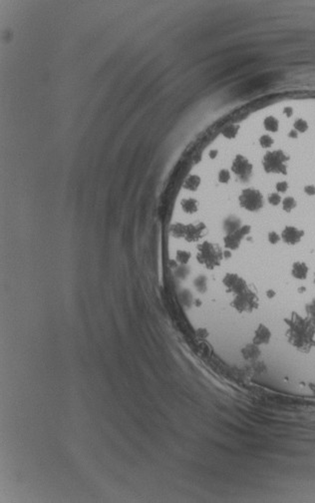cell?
Listing matches in <instances>:
<instances>
[{"label": "cell", "mask_w": 315, "mask_h": 503, "mask_svg": "<svg viewBox=\"0 0 315 503\" xmlns=\"http://www.w3.org/2000/svg\"><path fill=\"white\" fill-rule=\"evenodd\" d=\"M286 324L285 336L288 343L302 353H309L315 347V321L292 311L284 318Z\"/></svg>", "instance_id": "6da1fadb"}, {"label": "cell", "mask_w": 315, "mask_h": 503, "mask_svg": "<svg viewBox=\"0 0 315 503\" xmlns=\"http://www.w3.org/2000/svg\"><path fill=\"white\" fill-rule=\"evenodd\" d=\"M195 259L206 269L212 270L220 266L223 261L222 248L217 243L211 241L197 242Z\"/></svg>", "instance_id": "7a4b0ae2"}, {"label": "cell", "mask_w": 315, "mask_h": 503, "mask_svg": "<svg viewBox=\"0 0 315 503\" xmlns=\"http://www.w3.org/2000/svg\"><path fill=\"white\" fill-rule=\"evenodd\" d=\"M289 157L281 150L269 151L262 159V166L268 174H283L287 172V161Z\"/></svg>", "instance_id": "3957f363"}, {"label": "cell", "mask_w": 315, "mask_h": 503, "mask_svg": "<svg viewBox=\"0 0 315 503\" xmlns=\"http://www.w3.org/2000/svg\"><path fill=\"white\" fill-rule=\"evenodd\" d=\"M230 305L239 313H250L258 308L259 297L254 290L248 287L242 292L235 294L230 302Z\"/></svg>", "instance_id": "277c9868"}, {"label": "cell", "mask_w": 315, "mask_h": 503, "mask_svg": "<svg viewBox=\"0 0 315 503\" xmlns=\"http://www.w3.org/2000/svg\"><path fill=\"white\" fill-rule=\"evenodd\" d=\"M238 202L241 208L252 213L258 212L264 205V200L261 192L254 188L243 189L239 194Z\"/></svg>", "instance_id": "5b68a950"}, {"label": "cell", "mask_w": 315, "mask_h": 503, "mask_svg": "<svg viewBox=\"0 0 315 503\" xmlns=\"http://www.w3.org/2000/svg\"><path fill=\"white\" fill-rule=\"evenodd\" d=\"M250 231H251L250 226L241 225L238 229L225 234V236L222 239L225 250H228L230 252L236 251L240 247L243 239L250 234Z\"/></svg>", "instance_id": "8992f818"}, {"label": "cell", "mask_w": 315, "mask_h": 503, "mask_svg": "<svg viewBox=\"0 0 315 503\" xmlns=\"http://www.w3.org/2000/svg\"><path fill=\"white\" fill-rule=\"evenodd\" d=\"M253 166L243 155H236L231 164L232 173L241 181L247 182L252 175Z\"/></svg>", "instance_id": "52a82bcc"}, {"label": "cell", "mask_w": 315, "mask_h": 503, "mask_svg": "<svg viewBox=\"0 0 315 503\" xmlns=\"http://www.w3.org/2000/svg\"><path fill=\"white\" fill-rule=\"evenodd\" d=\"M222 283L226 288V292L238 294L248 288L246 280L235 272H226L222 278Z\"/></svg>", "instance_id": "ba28073f"}, {"label": "cell", "mask_w": 315, "mask_h": 503, "mask_svg": "<svg viewBox=\"0 0 315 503\" xmlns=\"http://www.w3.org/2000/svg\"><path fill=\"white\" fill-rule=\"evenodd\" d=\"M281 240L289 246H295L299 244L304 237V231L294 227V226H287L284 228V230L281 233Z\"/></svg>", "instance_id": "9c48e42d"}, {"label": "cell", "mask_w": 315, "mask_h": 503, "mask_svg": "<svg viewBox=\"0 0 315 503\" xmlns=\"http://www.w3.org/2000/svg\"><path fill=\"white\" fill-rule=\"evenodd\" d=\"M271 336H272V333H271L270 329L264 323H259L258 326L256 327V329L254 330L252 342L258 346L263 345V344L265 345L270 342Z\"/></svg>", "instance_id": "30bf717a"}, {"label": "cell", "mask_w": 315, "mask_h": 503, "mask_svg": "<svg viewBox=\"0 0 315 503\" xmlns=\"http://www.w3.org/2000/svg\"><path fill=\"white\" fill-rule=\"evenodd\" d=\"M240 353L243 357V359L247 360V361H255V360H258L259 356L261 355V350L259 348L258 345L254 344L253 342L251 343H247L245 344L241 349H240Z\"/></svg>", "instance_id": "8fae6325"}, {"label": "cell", "mask_w": 315, "mask_h": 503, "mask_svg": "<svg viewBox=\"0 0 315 503\" xmlns=\"http://www.w3.org/2000/svg\"><path fill=\"white\" fill-rule=\"evenodd\" d=\"M308 271H309V267L306 264V262L301 261V260H297V261L293 262L292 267H291V274L294 278L299 279V280L306 279L307 275H308Z\"/></svg>", "instance_id": "7c38bea8"}, {"label": "cell", "mask_w": 315, "mask_h": 503, "mask_svg": "<svg viewBox=\"0 0 315 503\" xmlns=\"http://www.w3.org/2000/svg\"><path fill=\"white\" fill-rule=\"evenodd\" d=\"M282 207H283V210L287 213L291 212L295 207H296V201L294 198L292 197H286L283 201H282Z\"/></svg>", "instance_id": "4fadbf2b"}, {"label": "cell", "mask_w": 315, "mask_h": 503, "mask_svg": "<svg viewBox=\"0 0 315 503\" xmlns=\"http://www.w3.org/2000/svg\"><path fill=\"white\" fill-rule=\"evenodd\" d=\"M305 311L306 315L315 321V298L311 299L308 303H306Z\"/></svg>", "instance_id": "5bb4252c"}, {"label": "cell", "mask_w": 315, "mask_h": 503, "mask_svg": "<svg viewBox=\"0 0 315 503\" xmlns=\"http://www.w3.org/2000/svg\"><path fill=\"white\" fill-rule=\"evenodd\" d=\"M252 370L257 373V374H260V373H263V372H266L267 370V367L266 365L264 364L263 361H259V360H255L252 362Z\"/></svg>", "instance_id": "9a60e30c"}, {"label": "cell", "mask_w": 315, "mask_h": 503, "mask_svg": "<svg viewBox=\"0 0 315 503\" xmlns=\"http://www.w3.org/2000/svg\"><path fill=\"white\" fill-rule=\"evenodd\" d=\"M268 242L271 244V245H276L280 242L281 240V236L278 235L276 232L272 231V232H269L268 233Z\"/></svg>", "instance_id": "2e32d148"}, {"label": "cell", "mask_w": 315, "mask_h": 503, "mask_svg": "<svg viewBox=\"0 0 315 503\" xmlns=\"http://www.w3.org/2000/svg\"><path fill=\"white\" fill-rule=\"evenodd\" d=\"M268 202L272 206H277L281 202V197L277 193H272L268 196Z\"/></svg>", "instance_id": "e0dca14e"}, {"label": "cell", "mask_w": 315, "mask_h": 503, "mask_svg": "<svg viewBox=\"0 0 315 503\" xmlns=\"http://www.w3.org/2000/svg\"><path fill=\"white\" fill-rule=\"evenodd\" d=\"M288 189V184L287 182L285 181H282V182H278L276 184V190L279 192V193H285Z\"/></svg>", "instance_id": "ac0fdd59"}, {"label": "cell", "mask_w": 315, "mask_h": 503, "mask_svg": "<svg viewBox=\"0 0 315 503\" xmlns=\"http://www.w3.org/2000/svg\"><path fill=\"white\" fill-rule=\"evenodd\" d=\"M304 192L309 196H314L315 195V187L313 185H308L304 188Z\"/></svg>", "instance_id": "d6986e66"}, {"label": "cell", "mask_w": 315, "mask_h": 503, "mask_svg": "<svg viewBox=\"0 0 315 503\" xmlns=\"http://www.w3.org/2000/svg\"><path fill=\"white\" fill-rule=\"evenodd\" d=\"M275 294H276V292H275L273 289H268V290L266 291V296H267L268 298H273V297L275 296Z\"/></svg>", "instance_id": "ffe728a7"}, {"label": "cell", "mask_w": 315, "mask_h": 503, "mask_svg": "<svg viewBox=\"0 0 315 503\" xmlns=\"http://www.w3.org/2000/svg\"><path fill=\"white\" fill-rule=\"evenodd\" d=\"M309 388L311 389V391H312V392H313V394L315 395V382H311V383L309 384Z\"/></svg>", "instance_id": "44dd1931"}, {"label": "cell", "mask_w": 315, "mask_h": 503, "mask_svg": "<svg viewBox=\"0 0 315 503\" xmlns=\"http://www.w3.org/2000/svg\"><path fill=\"white\" fill-rule=\"evenodd\" d=\"M305 290H306V287H305V286H303V285H302V286H300V287H298V292H300V293L304 292Z\"/></svg>", "instance_id": "7402d4cb"}, {"label": "cell", "mask_w": 315, "mask_h": 503, "mask_svg": "<svg viewBox=\"0 0 315 503\" xmlns=\"http://www.w3.org/2000/svg\"><path fill=\"white\" fill-rule=\"evenodd\" d=\"M314 284H315V274H314Z\"/></svg>", "instance_id": "603a6c76"}]
</instances>
